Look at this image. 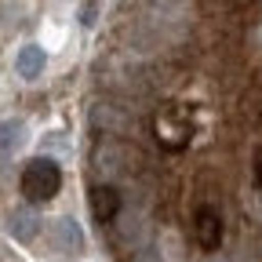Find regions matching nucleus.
Here are the masks:
<instances>
[{"label":"nucleus","instance_id":"obj_1","mask_svg":"<svg viewBox=\"0 0 262 262\" xmlns=\"http://www.w3.org/2000/svg\"><path fill=\"white\" fill-rule=\"evenodd\" d=\"M91 127L98 131V139H120L131 135L139 127V106L127 102V98H102V102L91 106Z\"/></svg>","mask_w":262,"mask_h":262},{"label":"nucleus","instance_id":"obj_2","mask_svg":"<svg viewBox=\"0 0 262 262\" xmlns=\"http://www.w3.org/2000/svg\"><path fill=\"white\" fill-rule=\"evenodd\" d=\"M193 135V113L186 106H160L153 113V139L160 149H182Z\"/></svg>","mask_w":262,"mask_h":262},{"label":"nucleus","instance_id":"obj_3","mask_svg":"<svg viewBox=\"0 0 262 262\" xmlns=\"http://www.w3.org/2000/svg\"><path fill=\"white\" fill-rule=\"evenodd\" d=\"M189 237H193V244H196V248L204 251V258H208V255H219V248L226 244V219H222L219 204L201 201V204L193 208Z\"/></svg>","mask_w":262,"mask_h":262},{"label":"nucleus","instance_id":"obj_4","mask_svg":"<svg viewBox=\"0 0 262 262\" xmlns=\"http://www.w3.org/2000/svg\"><path fill=\"white\" fill-rule=\"evenodd\" d=\"M58 189H62V168H58L55 160L37 157V160L26 164V171H22V193H26V201L44 204V201H51Z\"/></svg>","mask_w":262,"mask_h":262},{"label":"nucleus","instance_id":"obj_5","mask_svg":"<svg viewBox=\"0 0 262 262\" xmlns=\"http://www.w3.org/2000/svg\"><path fill=\"white\" fill-rule=\"evenodd\" d=\"M88 204H91L95 222L106 229V226H113L117 215L124 211V193H120L117 186H110V182H95L91 193H88Z\"/></svg>","mask_w":262,"mask_h":262},{"label":"nucleus","instance_id":"obj_6","mask_svg":"<svg viewBox=\"0 0 262 262\" xmlns=\"http://www.w3.org/2000/svg\"><path fill=\"white\" fill-rule=\"evenodd\" d=\"M51 248L62 251V255H73L84 248V233H80V226L73 219H55L51 222Z\"/></svg>","mask_w":262,"mask_h":262},{"label":"nucleus","instance_id":"obj_7","mask_svg":"<svg viewBox=\"0 0 262 262\" xmlns=\"http://www.w3.org/2000/svg\"><path fill=\"white\" fill-rule=\"evenodd\" d=\"M44 66H48V55H44L40 44H26V48L18 51V58H15V70H18L22 80H37V77L44 73Z\"/></svg>","mask_w":262,"mask_h":262},{"label":"nucleus","instance_id":"obj_8","mask_svg":"<svg viewBox=\"0 0 262 262\" xmlns=\"http://www.w3.org/2000/svg\"><path fill=\"white\" fill-rule=\"evenodd\" d=\"M26 139V124L22 120H0V157H8L22 146Z\"/></svg>","mask_w":262,"mask_h":262},{"label":"nucleus","instance_id":"obj_9","mask_svg":"<svg viewBox=\"0 0 262 262\" xmlns=\"http://www.w3.org/2000/svg\"><path fill=\"white\" fill-rule=\"evenodd\" d=\"M37 215H33V211H15L11 215V233H15V241H33V237H37Z\"/></svg>","mask_w":262,"mask_h":262}]
</instances>
